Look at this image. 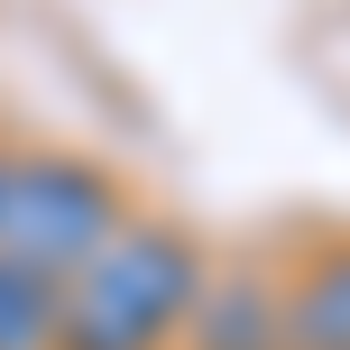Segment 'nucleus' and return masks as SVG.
Returning <instances> with one entry per match:
<instances>
[{
    "mask_svg": "<svg viewBox=\"0 0 350 350\" xmlns=\"http://www.w3.org/2000/svg\"><path fill=\"white\" fill-rule=\"evenodd\" d=\"M129 221V193L111 166L65 148H0V258L65 286L111 230Z\"/></svg>",
    "mask_w": 350,
    "mask_h": 350,
    "instance_id": "nucleus-2",
    "label": "nucleus"
},
{
    "mask_svg": "<svg viewBox=\"0 0 350 350\" xmlns=\"http://www.w3.org/2000/svg\"><path fill=\"white\" fill-rule=\"evenodd\" d=\"M286 341L295 350H350V240H314L286 267Z\"/></svg>",
    "mask_w": 350,
    "mask_h": 350,
    "instance_id": "nucleus-4",
    "label": "nucleus"
},
{
    "mask_svg": "<svg viewBox=\"0 0 350 350\" xmlns=\"http://www.w3.org/2000/svg\"><path fill=\"white\" fill-rule=\"evenodd\" d=\"M55 341H65V304H55V286L0 258V350H55Z\"/></svg>",
    "mask_w": 350,
    "mask_h": 350,
    "instance_id": "nucleus-5",
    "label": "nucleus"
},
{
    "mask_svg": "<svg viewBox=\"0 0 350 350\" xmlns=\"http://www.w3.org/2000/svg\"><path fill=\"white\" fill-rule=\"evenodd\" d=\"M175 350H295L286 341V277H267V267H212Z\"/></svg>",
    "mask_w": 350,
    "mask_h": 350,
    "instance_id": "nucleus-3",
    "label": "nucleus"
},
{
    "mask_svg": "<svg viewBox=\"0 0 350 350\" xmlns=\"http://www.w3.org/2000/svg\"><path fill=\"white\" fill-rule=\"evenodd\" d=\"M203 277H212V258L193 249V230L129 212V221L55 286V304H65V341L55 350H175Z\"/></svg>",
    "mask_w": 350,
    "mask_h": 350,
    "instance_id": "nucleus-1",
    "label": "nucleus"
}]
</instances>
